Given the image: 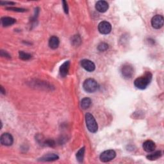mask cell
<instances>
[{"instance_id": "cell-25", "label": "cell", "mask_w": 164, "mask_h": 164, "mask_svg": "<svg viewBox=\"0 0 164 164\" xmlns=\"http://www.w3.org/2000/svg\"><path fill=\"white\" fill-rule=\"evenodd\" d=\"M1 56H3V57H6V58H8V59H10L11 58L10 55L9 53H7L6 51H4L3 50L1 51Z\"/></svg>"}, {"instance_id": "cell-17", "label": "cell", "mask_w": 164, "mask_h": 164, "mask_svg": "<svg viewBox=\"0 0 164 164\" xmlns=\"http://www.w3.org/2000/svg\"><path fill=\"white\" fill-rule=\"evenodd\" d=\"M162 156V152L160 151H155L152 154H150L147 156V158L149 160H156L158 158H160Z\"/></svg>"}, {"instance_id": "cell-20", "label": "cell", "mask_w": 164, "mask_h": 164, "mask_svg": "<svg viewBox=\"0 0 164 164\" xmlns=\"http://www.w3.org/2000/svg\"><path fill=\"white\" fill-rule=\"evenodd\" d=\"M71 42H72L74 46L80 45L81 43L80 37L79 36V35H74V36L72 39V40H71Z\"/></svg>"}, {"instance_id": "cell-10", "label": "cell", "mask_w": 164, "mask_h": 164, "mask_svg": "<svg viewBox=\"0 0 164 164\" xmlns=\"http://www.w3.org/2000/svg\"><path fill=\"white\" fill-rule=\"evenodd\" d=\"M109 5L106 1H99L96 4V9L101 13H104L108 10Z\"/></svg>"}, {"instance_id": "cell-16", "label": "cell", "mask_w": 164, "mask_h": 164, "mask_svg": "<svg viewBox=\"0 0 164 164\" xmlns=\"http://www.w3.org/2000/svg\"><path fill=\"white\" fill-rule=\"evenodd\" d=\"M91 103L92 101L89 97H85L81 101V107L83 110H86L90 107Z\"/></svg>"}, {"instance_id": "cell-5", "label": "cell", "mask_w": 164, "mask_h": 164, "mask_svg": "<svg viewBox=\"0 0 164 164\" xmlns=\"http://www.w3.org/2000/svg\"><path fill=\"white\" fill-rule=\"evenodd\" d=\"M116 156V153L112 149H109L103 151L99 156V158L102 162H109L114 158Z\"/></svg>"}, {"instance_id": "cell-9", "label": "cell", "mask_w": 164, "mask_h": 164, "mask_svg": "<svg viewBox=\"0 0 164 164\" xmlns=\"http://www.w3.org/2000/svg\"><path fill=\"white\" fill-rule=\"evenodd\" d=\"M82 67L88 72H92L96 69L95 64L90 60L84 59L81 61Z\"/></svg>"}, {"instance_id": "cell-22", "label": "cell", "mask_w": 164, "mask_h": 164, "mask_svg": "<svg viewBox=\"0 0 164 164\" xmlns=\"http://www.w3.org/2000/svg\"><path fill=\"white\" fill-rule=\"evenodd\" d=\"M6 9L9 10L14 11V12H24L26 11V9H20V8H15V7H7V8H6Z\"/></svg>"}, {"instance_id": "cell-24", "label": "cell", "mask_w": 164, "mask_h": 164, "mask_svg": "<svg viewBox=\"0 0 164 164\" xmlns=\"http://www.w3.org/2000/svg\"><path fill=\"white\" fill-rule=\"evenodd\" d=\"M62 3H63V10L66 13H68L69 12V8H68V5H67V3L66 1H62Z\"/></svg>"}, {"instance_id": "cell-11", "label": "cell", "mask_w": 164, "mask_h": 164, "mask_svg": "<svg viewBox=\"0 0 164 164\" xmlns=\"http://www.w3.org/2000/svg\"><path fill=\"white\" fill-rule=\"evenodd\" d=\"M155 148H156V145L153 141L148 140L144 142L143 149L147 153H151L154 151Z\"/></svg>"}, {"instance_id": "cell-12", "label": "cell", "mask_w": 164, "mask_h": 164, "mask_svg": "<svg viewBox=\"0 0 164 164\" xmlns=\"http://www.w3.org/2000/svg\"><path fill=\"white\" fill-rule=\"evenodd\" d=\"M59 156L55 153H49L42 156L41 158L39 159V161L41 162H53L58 160Z\"/></svg>"}, {"instance_id": "cell-18", "label": "cell", "mask_w": 164, "mask_h": 164, "mask_svg": "<svg viewBox=\"0 0 164 164\" xmlns=\"http://www.w3.org/2000/svg\"><path fill=\"white\" fill-rule=\"evenodd\" d=\"M84 154H85V147H82L79 151H78L76 154V160L80 163L83 162V158H84Z\"/></svg>"}, {"instance_id": "cell-27", "label": "cell", "mask_w": 164, "mask_h": 164, "mask_svg": "<svg viewBox=\"0 0 164 164\" xmlns=\"http://www.w3.org/2000/svg\"><path fill=\"white\" fill-rule=\"evenodd\" d=\"M1 92L3 94H5V90L3 89V87L2 86H1Z\"/></svg>"}, {"instance_id": "cell-1", "label": "cell", "mask_w": 164, "mask_h": 164, "mask_svg": "<svg viewBox=\"0 0 164 164\" xmlns=\"http://www.w3.org/2000/svg\"><path fill=\"white\" fill-rule=\"evenodd\" d=\"M152 79V74L151 73L147 72L145 74L142 76H140L134 82V85L135 87L140 89L144 90L147 87L148 85L150 83Z\"/></svg>"}, {"instance_id": "cell-8", "label": "cell", "mask_w": 164, "mask_h": 164, "mask_svg": "<svg viewBox=\"0 0 164 164\" xmlns=\"http://www.w3.org/2000/svg\"><path fill=\"white\" fill-rule=\"evenodd\" d=\"M0 140L2 145L5 146H12L13 142V139L12 135L9 133H4L0 137Z\"/></svg>"}, {"instance_id": "cell-26", "label": "cell", "mask_w": 164, "mask_h": 164, "mask_svg": "<svg viewBox=\"0 0 164 164\" xmlns=\"http://www.w3.org/2000/svg\"><path fill=\"white\" fill-rule=\"evenodd\" d=\"M0 3H1L2 5H7V4L10 5H14V4H15V3H13V2H0Z\"/></svg>"}, {"instance_id": "cell-21", "label": "cell", "mask_w": 164, "mask_h": 164, "mask_svg": "<svg viewBox=\"0 0 164 164\" xmlns=\"http://www.w3.org/2000/svg\"><path fill=\"white\" fill-rule=\"evenodd\" d=\"M109 48V44L105 42H101L97 46V49L99 51H105Z\"/></svg>"}, {"instance_id": "cell-13", "label": "cell", "mask_w": 164, "mask_h": 164, "mask_svg": "<svg viewBox=\"0 0 164 164\" xmlns=\"http://www.w3.org/2000/svg\"><path fill=\"white\" fill-rule=\"evenodd\" d=\"M70 67V61H66L60 67V74L62 77H66L69 72Z\"/></svg>"}, {"instance_id": "cell-19", "label": "cell", "mask_w": 164, "mask_h": 164, "mask_svg": "<svg viewBox=\"0 0 164 164\" xmlns=\"http://www.w3.org/2000/svg\"><path fill=\"white\" fill-rule=\"evenodd\" d=\"M19 58L21 60H30L32 58V55L30 54L25 53L24 51H19Z\"/></svg>"}, {"instance_id": "cell-7", "label": "cell", "mask_w": 164, "mask_h": 164, "mask_svg": "<svg viewBox=\"0 0 164 164\" xmlns=\"http://www.w3.org/2000/svg\"><path fill=\"white\" fill-rule=\"evenodd\" d=\"M164 19L163 17L161 15H156L151 19V25L154 29H160L163 26Z\"/></svg>"}, {"instance_id": "cell-23", "label": "cell", "mask_w": 164, "mask_h": 164, "mask_svg": "<svg viewBox=\"0 0 164 164\" xmlns=\"http://www.w3.org/2000/svg\"><path fill=\"white\" fill-rule=\"evenodd\" d=\"M44 144L45 146H49V147H54L55 145V142L53 140H47L44 141Z\"/></svg>"}, {"instance_id": "cell-2", "label": "cell", "mask_w": 164, "mask_h": 164, "mask_svg": "<svg viewBox=\"0 0 164 164\" xmlns=\"http://www.w3.org/2000/svg\"><path fill=\"white\" fill-rule=\"evenodd\" d=\"M85 122L89 131L91 133H96L98 130V125L94 116L90 113H87L85 115Z\"/></svg>"}, {"instance_id": "cell-14", "label": "cell", "mask_w": 164, "mask_h": 164, "mask_svg": "<svg viewBox=\"0 0 164 164\" xmlns=\"http://www.w3.org/2000/svg\"><path fill=\"white\" fill-rule=\"evenodd\" d=\"M60 44V40L56 36H52L49 40V46L53 49L58 48Z\"/></svg>"}, {"instance_id": "cell-3", "label": "cell", "mask_w": 164, "mask_h": 164, "mask_svg": "<svg viewBox=\"0 0 164 164\" xmlns=\"http://www.w3.org/2000/svg\"><path fill=\"white\" fill-rule=\"evenodd\" d=\"M83 87L85 92L88 93H93L97 90L98 84L95 80L92 78H89L83 82Z\"/></svg>"}, {"instance_id": "cell-15", "label": "cell", "mask_w": 164, "mask_h": 164, "mask_svg": "<svg viewBox=\"0 0 164 164\" xmlns=\"http://www.w3.org/2000/svg\"><path fill=\"white\" fill-rule=\"evenodd\" d=\"M2 24L3 26H9L16 22V20L10 17H3L1 19Z\"/></svg>"}, {"instance_id": "cell-6", "label": "cell", "mask_w": 164, "mask_h": 164, "mask_svg": "<svg viewBox=\"0 0 164 164\" xmlns=\"http://www.w3.org/2000/svg\"><path fill=\"white\" fill-rule=\"evenodd\" d=\"M98 30L101 34L107 35L112 31V25L107 21H102L98 25Z\"/></svg>"}, {"instance_id": "cell-4", "label": "cell", "mask_w": 164, "mask_h": 164, "mask_svg": "<svg viewBox=\"0 0 164 164\" xmlns=\"http://www.w3.org/2000/svg\"><path fill=\"white\" fill-rule=\"evenodd\" d=\"M120 72L124 78L128 79L133 76L134 74V69L131 64L125 63L121 67Z\"/></svg>"}]
</instances>
